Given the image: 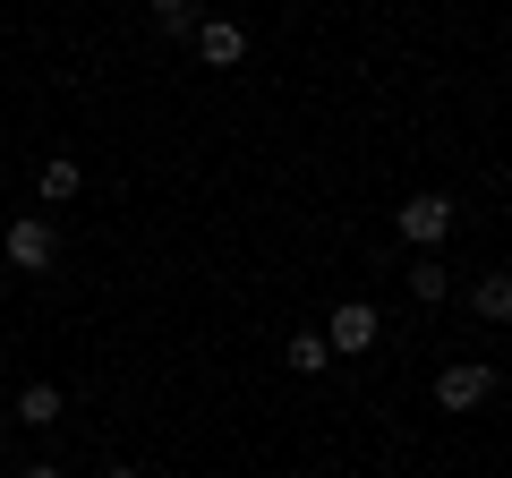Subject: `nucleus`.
Segmentation results:
<instances>
[{"instance_id": "obj_10", "label": "nucleus", "mask_w": 512, "mask_h": 478, "mask_svg": "<svg viewBox=\"0 0 512 478\" xmlns=\"http://www.w3.org/2000/svg\"><path fill=\"white\" fill-rule=\"evenodd\" d=\"M478 316H487V325H495V316H512V282H504V274L478 282Z\"/></svg>"}, {"instance_id": "obj_3", "label": "nucleus", "mask_w": 512, "mask_h": 478, "mask_svg": "<svg viewBox=\"0 0 512 478\" xmlns=\"http://www.w3.org/2000/svg\"><path fill=\"white\" fill-rule=\"evenodd\" d=\"M393 231H402L410 248H436V239L453 231V197H410L402 214H393Z\"/></svg>"}, {"instance_id": "obj_8", "label": "nucleus", "mask_w": 512, "mask_h": 478, "mask_svg": "<svg viewBox=\"0 0 512 478\" xmlns=\"http://www.w3.org/2000/svg\"><path fill=\"white\" fill-rule=\"evenodd\" d=\"M9 419H18V427H52V419H60V393H52V385H26Z\"/></svg>"}, {"instance_id": "obj_1", "label": "nucleus", "mask_w": 512, "mask_h": 478, "mask_svg": "<svg viewBox=\"0 0 512 478\" xmlns=\"http://www.w3.org/2000/svg\"><path fill=\"white\" fill-rule=\"evenodd\" d=\"M376 342H384V316L367 308V299H342V308H333V325H325V350L359 359V350H376Z\"/></svg>"}, {"instance_id": "obj_5", "label": "nucleus", "mask_w": 512, "mask_h": 478, "mask_svg": "<svg viewBox=\"0 0 512 478\" xmlns=\"http://www.w3.org/2000/svg\"><path fill=\"white\" fill-rule=\"evenodd\" d=\"M197 60L205 69H239V60H248V35H239L231 18H205L197 26Z\"/></svg>"}, {"instance_id": "obj_11", "label": "nucleus", "mask_w": 512, "mask_h": 478, "mask_svg": "<svg viewBox=\"0 0 512 478\" xmlns=\"http://www.w3.org/2000/svg\"><path fill=\"white\" fill-rule=\"evenodd\" d=\"M154 9V26H163V35H188V0H146Z\"/></svg>"}, {"instance_id": "obj_12", "label": "nucleus", "mask_w": 512, "mask_h": 478, "mask_svg": "<svg viewBox=\"0 0 512 478\" xmlns=\"http://www.w3.org/2000/svg\"><path fill=\"white\" fill-rule=\"evenodd\" d=\"M18 478H60V470H52V461H43V470H18Z\"/></svg>"}, {"instance_id": "obj_6", "label": "nucleus", "mask_w": 512, "mask_h": 478, "mask_svg": "<svg viewBox=\"0 0 512 478\" xmlns=\"http://www.w3.org/2000/svg\"><path fill=\"white\" fill-rule=\"evenodd\" d=\"M410 291H419L427 308H436V299L453 291V274H444V257H436V248H419V257H410Z\"/></svg>"}, {"instance_id": "obj_4", "label": "nucleus", "mask_w": 512, "mask_h": 478, "mask_svg": "<svg viewBox=\"0 0 512 478\" xmlns=\"http://www.w3.org/2000/svg\"><path fill=\"white\" fill-rule=\"evenodd\" d=\"M487 393H495V368H478V359H453V368L436 376V402L444 410H478Z\"/></svg>"}, {"instance_id": "obj_9", "label": "nucleus", "mask_w": 512, "mask_h": 478, "mask_svg": "<svg viewBox=\"0 0 512 478\" xmlns=\"http://www.w3.org/2000/svg\"><path fill=\"white\" fill-rule=\"evenodd\" d=\"M325 359H333V350H325V333H291V368H299V376H316Z\"/></svg>"}, {"instance_id": "obj_7", "label": "nucleus", "mask_w": 512, "mask_h": 478, "mask_svg": "<svg viewBox=\"0 0 512 478\" xmlns=\"http://www.w3.org/2000/svg\"><path fill=\"white\" fill-rule=\"evenodd\" d=\"M77 188H86V171H77L69 154H52V163H43V205H69Z\"/></svg>"}, {"instance_id": "obj_2", "label": "nucleus", "mask_w": 512, "mask_h": 478, "mask_svg": "<svg viewBox=\"0 0 512 478\" xmlns=\"http://www.w3.org/2000/svg\"><path fill=\"white\" fill-rule=\"evenodd\" d=\"M0 265L43 274V265H52V222H43V214H18V222H9V239H0Z\"/></svg>"}, {"instance_id": "obj_13", "label": "nucleus", "mask_w": 512, "mask_h": 478, "mask_svg": "<svg viewBox=\"0 0 512 478\" xmlns=\"http://www.w3.org/2000/svg\"><path fill=\"white\" fill-rule=\"evenodd\" d=\"M103 478H137V470H103Z\"/></svg>"}]
</instances>
